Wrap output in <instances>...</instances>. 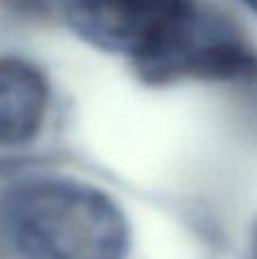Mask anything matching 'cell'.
<instances>
[{
    "mask_svg": "<svg viewBox=\"0 0 257 259\" xmlns=\"http://www.w3.org/2000/svg\"><path fill=\"white\" fill-rule=\"evenodd\" d=\"M5 228L23 259H123L127 223L98 189L73 180H30L5 198Z\"/></svg>",
    "mask_w": 257,
    "mask_h": 259,
    "instance_id": "cell-1",
    "label": "cell"
},
{
    "mask_svg": "<svg viewBox=\"0 0 257 259\" xmlns=\"http://www.w3.org/2000/svg\"><path fill=\"white\" fill-rule=\"evenodd\" d=\"M194 0H64L66 21L87 44L141 68L164 50Z\"/></svg>",
    "mask_w": 257,
    "mask_h": 259,
    "instance_id": "cell-2",
    "label": "cell"
},
{
    "mask_svg": "<svg viewBox=\"0 0 257 259\" xmlns=\"http://www.w3.org/2000/svg\"><path fill=\"white\" fill-rule=\"evenodd\" d=\"M139 73L148 82H171L178 77L250 80L257 75V53L230 18L194 5L164 50L144 64Z\"/></svg>",
    "mask_w": 257,
    "mask_h": 259,
    "instance_id": "cell-3",
    "label": "cell"
},
{
    "mask_svg": "<svg viewBox=\"0 0 257 259\" xmlns=\"http://www.w3.org/2000/svg\"><path fill=\"white\" fill-rule=\"evenodd\" d=\"M48 109L44 73L18 57H0V146H21L39 134Z\"/></svg>",
    "mask_w": 257,
    "mask_h": 259,
    "instance_id": "cell-4",
    "label": "cell"
},
{
    "mask_svg": "<svg viewBox=\"0 0 257 259\" xmlns=\"http://www.w3.org/2000/svg\"><path fill=\"white\" fill-rule=\"evenodd\" d=\"M241 3H244V5H248L250 9H255V12H257V0H241Z\"/></svg>",
    "mask_w": 257,
    "mask_h": 259,
    "instance_id": "cell-5",
    "label": "cell"
}]
</instances>
